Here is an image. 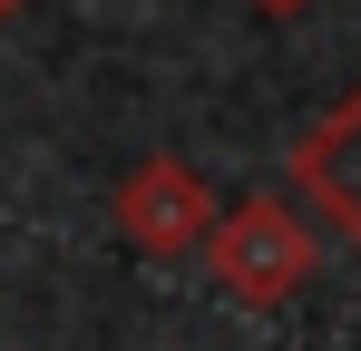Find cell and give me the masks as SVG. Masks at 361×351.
I'll use <instances>...</instances> for the list:
<instances>
[{
  "mask_svg": "<svg viewBox=\"0 0 361 351\" xmlns=\"http://www.w3.org/2000/svg\"><path fill=\"white\" fill-rule=\"evenodd\" d=\"M254 10H274V20H283V10H312V0H254Z\"/></svg>",
  "mask_w": 361,
  "mask_h": 351,
  "instance_id": "obj_4",
  "label": "cell"
},
{
  "mask_svg": "<svg viewBox=\"0 0 361 351\" xmlns=\"http://www.w3.org/2000/svg\"><path fill=\"white\" fill-rule=\"evenodd\" d=\"M0 10H20V0H0Z\"/></svg>",
  "mask_w": 361,
  "mask_h": 351,
  "instance_id": "obj_5",
  "label": "cell"
},
{
  "mask_svg": "<svg viewBox=\"0 0 361 351\" xmlns=\"http://www.w3.org/2000/svg\"><path fill=\"white\" fill-rule=\"evenodd\" d=\"M293 166H302V185L322 195V215L361 244V98H352V108H332L312 137H302Z\"/></svg>",
  "mask_w": 361,
  "mask_h": 351,
  "instance_id": "obj_3",
  "label": "cell"
},
{
  "mask_svg": "<svg viewBox=\"0 0 361 351\" xmlns=\"http://www.w3.org/2000/svg\"><path fill=\"white\" fill-rule=\"evenodd\" d=\"M205 264H215V283L235 292V302L274 312L283 292H302V283H312V234H302V215H293V205L254 195V205H235L225 225L205 234Z\"/></svg>",
  "mask_w": 361,
  "mask_h": 351,
  "instance_id": "obj_1",
  "label": "cell"
},
{
  "mask_svg": "<svg viewBox=\"0 0 361 351\" xmlns=\"http://www.w3.org/2000/svg\"><path fill=\"white\" fill-rule=\"evenodd\" d=\"M118 234L137 254H195L215 234V195L185 156H147V166L118 185Z\"/></svg>",
  "mask_w": 361,
  "mask_h": 351,
  "instance_id": "obj_2",
  "label": "cell"
}]
</instances>
